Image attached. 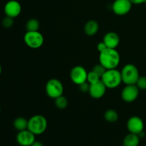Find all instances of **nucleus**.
Wrapping results in <instances>:
<instances>
[{"label":"nucleus","mask_w":146,"mask_h":146,"mask_svg":"<svg viewBox=\"0 0 146 146\" xmlns=\"http://www.w3.org/2000/svg\"><path fill=\"white\" fill-rule=\"evenodd\" d=\"M0 113H1V108H0Z\"/></svg>","instance_id":"c756f323"},{"label":"nucleus","mask_w":146,"mask_h":146,"mask_svg":"<svg viewBox=\"0 0 146 146\" xmlns=\"http://www.w3.org/2000/svg\"><path fill=\"white\" fill-rule=\"evenodd\" d=\"M132 5L130 0H115L112 4V9L116 15L123 16L130 12Z\"/></svg>","instance_id":"1a4fd4ad"},{"label":"nucleus","mask_w":146,"mask_h":146,"mask_svg":"<svg viewBox=\"0 0 146 146\" xmlns=\"http://www.w3.org/2000/svg\"><path fill=\"white\" fill-rule=\"evenodd\" d=\"M99 29V25L95 20H89L86 23L84 26V32L86 35L92 36L98 33Z\"/></svg>","instance_id":"2eb2a0df"},{"label":"nucleus","mask_w":146,"mask_h":146,"mask_svg":"<svg viewBox=\"0 0 146 146\" xmlns=\"http://www.w3.org/2000/svg\"><path fill=\"white\" fill-rule=\"evenodd\" d=\"M121 61V56L115 48H107L100 52L99 63L107 70L116 68Z\"/></svg>","instance_id":"f257e3e1"},{"label":"nucleus","mask_w":146,"mask_h":146,"mask_svg":"<svg viewBox=\"0 0 146 146\" xmlns=\"http://www.w3.org/2000/svg\"><path fill=\"white\" fill-rule=\"evenodd\" d=\"M2 25L7 29L11 28L14 25V19L6 16V17H4L2 21Z\"/></svg>","instance_id":"b1692460"},{"label":"nucleus","mask_w":146,"mask_h":146,"mask_svg":"<svg viewBox=\"0 0 146 146\" xmlns=\"http://www.w3.org/2000/svg\"><path fill=\"white\" fill-rule=\"evenodd\" d=\"M106 88L105 84L103 83L101 80H100V81L91 84L90 85V89L88 93L92 98H95V99H98V98H102L105 95Z\"/></svg>","instance_id":"ddd939ff"},{"label":"nucleus","mask_w":146,"mask_h":146,"mask_svg":"<svg viewBox=\"0 0 146 146\" xmlns=\"http://www.w3.org/2000/svg\"><path fill=\"white\" fill-rule=\"evenodd\" d=\"M24 43L31 48H38L44 44V36L38 31H27L24 36Z\"/></svg>","instance_id":"423d86ee"},{"label":"nucleus","mask_w":146,"mask_h":146,"mask_svg":"<svg viewBox=\"0 0 146 146\" xmlns=\"http://www.w3.org/2000/svg\"><path fill=\"white\" fill-rule=\"evenodd\" d=\"M140 143V137L138 134L131 133L126 135L123 138V146H138Z\"/></svg>","instance_id":"dca6fc26"},{"label":"nucleus","mask_w":146,"mask_h":146,"mask_svg":"<svg viewBox=\"0 0 146 146\" xmlns=\"http://www.w3.org/2000/svg\"><path fill=\"white\" fill-rule=\"evenodd\" d=\"M68 99L63 95L55 99V105L56 108H58V109H65L68 106Z\"/></svg>","instance_id":"aec40b11"},{"label":"nucleus","mask_w":146,"mask_h":146,"mask_svg":"<svg viewBox=\"0 0 146 146\" xmlns=\"http://www.w3.org/2000/svg\"><path fill=\"white\" fill-rule=\"evenodd\" d=\"M45 91L49 98L56 99L64 94V86L57 78H51L46 84Z\"/></svg>","instance_id":"39448f33"},{"label":"nucleus","mask_w":146,"mask_h":146,"mask_svg":"<svg viewBox=\"0 0 146 146\" xmlns=\"http://www.w3.org/2000/svg\"><path fill=\"white\" fill-rule=\"evenodd\" d=\"M90 85H91V84H90L88 81H85V82L82 83L81 84L78 85V88H79L80 91H81V92L83 93L89 92Z\"/></svg>","instance_id":"393cba45"},{"label":"nucleus","mask_w":146,"mask_h":146,"mask_svg":"<svg viewBox=\"0 0 146 146\" xmlns=\"http://www.w3.org/2000/svg\"><path fill=\"white\" fill-rule=\"evenodd\" d=\"M31 146H44V145H43L42 143L40 142V141H35L32 144H31Z\"/></svg>","instance_id":"cd10ccee"},{"label":"nucleus","mask_w":146,"mask_h":146,"mask_svg":"<svg viewBox=\"0 0 146 146\" xmlns=\"http://www.w3.org/2000/svg\"><path fill=\"white\" fill-rule=\"evenodd\" d=\"M107 48V46H106V44H104V41H101V42H99L98 44V45H97V49L98 50V51L100 52H101V51H104L105 49H106Z\"/></svg>","instance_id":"a878e982"},{"label":"nucleus","mask_w":146,"mask_h":146,"mask_svg":"<svg viewBox=\"0 0 146 146\" xmlns=\"http://www.w3.org/2000/svg\"><path fill=\"white\" fill-rule=\"evenodd\" d=\"M28 121L24 117H18L14 121L13 125L17 131H24L28 129Z\"/></svg>","instance_id":"f3484780"},{"label":"nucleus","mask_w":146,"mask_h":146,"mask_svg":"<svg viewBox=\"0 0 146 146\" xmlns=\"http://www.w3.org/2000/svg\"><path fill=\"white\" fill-rule=\"evenodd\" d=\"M106 70H107L106 68L104 66L101 65L100 63L98 64H96V65L94 66V68H93V71H94V72L96 73V74H98V75L101 78L103 76V75L104 74V73L106 71Z\"/></svg>","instance_id":"4be33fe9"},{"label":"nucleus","mask_w":146,"mask_h":146,"mask_svg":"<svg viewBox=\"0 0 146 146\" xmlns=\"http://www.w3.org/2000/svg\"><path fill=\"white\" fill-rule=\"evenodd\" d=\"M47 125L48 122L44 115H35L28 121V130L35 135L44 133L46 130Z\"/></svg>","instance_id":"f03ea898"},{"label":"nucleus","mask_w":146,"mask_h":146,"mask_svg":"<svg viewBox=\"0 0 146 146\" xmlns=\"http://www.w3.org/2000/svg\"><path fill=\"white\" fill-rule=\"evenodd\" d=\"M133 4H141L145 2V0H130Z\"/></svg>","instance_id":"bb28decb"},{"label":"nucleus","mask_w":146,"mask_h":146,"mask_svg":"<svg viewBox=\"0 0 146 146\" xmlns=\"http://www.w3.org/2000/svg\"><path fill=\"white\" fill-rule=\"evenodd\" d=\"M101 80V78L96 74L94 72V71H91L88 72V76H87V81L90 84H94V83L97 82V81Z\"/></svg>","instance_id":"412c9836"},{"label":"nucleus","mask_w":146,"mask_h":146,"mask_svg":"<svg viewBox=\"0 0 146 146\" xmlns=\"http://www.w3.org/2000/svg\"><path fill=\"white\" fill-rule=\"evenodd\" d=\"M127 128L131 133L139 134L144 129V123L143 120L138 116H132L128 120Z\"/></svg>","instance_id":"f8f14e48"},{"label":"nucleus","mask_w":146,"mask_h":146,"mask_svg":"<svg viewBox=\"0 0 146 146\" xmlns=\"http://www.w3.org/2000/svg\"><path fill=\"white\" fill-rule=\"evenodd\" d=\"M1 71H2V68H1V64H0V76H1Z\"/></svg>","instance_id":"c85d7f7f"},{"label":"nucleus","mask_w":146,"mask_h":146,"mask_svg":"<svg viewBox=\"0 0 146 146\" xmlns=\"http://www.w3.org/2000/svg\"><path fill=\"white\" fill-rule=\"evenodd\" d=\"M103 41L107 48H116L120 44V36L114 31H109L105 34Z\"/></svg>","instance_id":"4468645a"},{"label":"nucleus","mask_w":146,"mask_h":146,"mask_svg":"<svg viewBox=\"0 0 146 146\" xmlns=\"http://www.w3.org/2000/svg\"><path fill=\"white\" fill-rule=\"evenodd\" d=\"M17 143L21 146H31V144L36 141L35 135L29 131L28 129L19 131L17 135Z\"/></svg>","instance_id":"9b49d317"},{"label":"nucleus","mask_w":146,"mask_h":146,"mask_svg":"<svg viewBox=\"0 0 146 146\" xmlns=\"http://www.w3.org/2000/svg\"><path fill=\"white\" fill-rule=\"evenodd\" d=\"M135 85L138 86L140 90H145L146 89V77L145 76H140L139 78L137 81Z\"/></svg>","instance_id":"5701e85b"},{"label":"nucleus","mask_w":146,"mask_h":146,"mask_svg":"<svg viewBox=\"0 0 146 146\" xmlns=\"http://www.w3.org/2000/svg\"><path fill=\"white\" fill-rule=\"evenodd\" d=\"M140 89L135 84L125 85L121 92V98L126 103H132L138 98Z\"/></svg>","instance_id":"6e6552de"},{"label":"nucleus","mask_w":146,"mask_h":146,"mask_svg":"<svg viewBox=\"0 0 146 146\" xmlns=\"http://www.w3.org/2000/svg\"><path fill=\"white\" fill-rule=\"evenodd\" d=\"M101 81L105 84L107 88H117L123 82L121 71L116 68L106 70L101 77Z\"/></svg>","instance_id":"7ed1b4c3"},{"label":"nucleus","mask_w":146,"mask_h":146,"mask_svg":"<svg viewBox=\"0 0 146 146\" xmlns=\"http://www.w3.org/2000/svg\"><path fill=\"white\" fill-rule=\"evenodd\" d=\"M123 83L125 85H132L136 84L139 78V71L135 65L131 64H126L121 71Z\"/></svg>","instance_id":"20e7f679"},{"label":"nucleus","mask_w":146,"mask_h":146,"mask_svg":"<svg viewBox=\"0 0 146 146\" xmlns=\"http://www.w3.org/2000/svg\"><path fill=\"white\" fill-rule=\"evenodd\" d=\"M145 3H146V0H145Z\"/></svg>","instance_id":"7c9ffc66"},{"label":"nucleus","mask_w":146,"mask_h":146,"mask_svg":"<svg viewBox=\"0 0 146 146\" xmlns=\"http://www.w3.org/2000/svg\"><path fill=\"white\" fill-rule=\"evenodd\" d=\"M118 114L113 109H108L104 113V118L109 123H115L118 120Z\"/></svg>","instance_id":"a211bd4d"},{"label":"nucleus","mask_w":146,"mask_h":146,"mask_svg":"<svg viewBox=\"0 0 146 146\" xmlns=\"http://www.w3.org/2000/svg\"><path fill=\"white\" fill-rule=\"evenodd\" d=\"M40 27V23L36 19H31L28 20L26 24L27 31H38Z\"/></svg>","instance_id":"6ab92c4d"},{"label":"nucleus","mask_w":146,"mask_h":146,"mask_svg":"<svg viewBox=\"0 0 146 146\" xmlns=\"http://www.w3.org/2000/svg\"><path fill=\"white\" fill-rule=\"evenodd\" d=\"M87 76H88V72L86 68L81 66H76L70 72L71 80L73 83L78 86L85 81H87Z\"/></svg>","instance_id":"0eeeda50"},{"label":"nucleus","mask_w":146,"mask_h":146,"mask_svg":"<svg viewBox=\"0 0 146 146\" xmlns=\"http://www.w3.org/2000/svg\"><path fill=\"white\" fill-rule=\"evenodd\" d=\"M4 11L6 16L14 19L21 14V5L17 0H10L4 5Z\"/></svg>","instance_id":"9d476101"}]
</instances>
